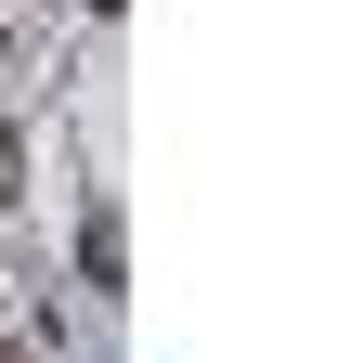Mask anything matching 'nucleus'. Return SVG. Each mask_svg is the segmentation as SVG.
I'll list each match as a JSON object with an SVG mask.
<instances>
[{"mask_svg": "<svg viewBox=\"0 0 351 363\" xmlns=\"http://www.w3.org/2000/svg\"><path fill=\"white\" fill-rule=\"evenodd\" d=\"M78 272H92V286H130V247H117V208H92V220H78Z\"/></svg>", "mask_w": 351, "mask_h": 363, "instance_id": "1", "label": "nucleus"}, {"mask_svg": "<svg viewBox=\"0 0 351 363\" xmlns=\"http://www.w3.org/2000/svg\"><path fill=\"white\" fill-rule=\"evenodd\" d=\"M92 13H117V0H92Z\"/></svg>", "mask_w": 351, "mask_h": 363, "instance_id": "3", "label": "nucleus"}, {"mask_svg": "<svg viewBox=\"0 0 351 363\" xmlns=\"http://www.w3.org/2000/svg\"><path fill=\"white\" fill-rule=\"evenodd\" d=\"M0 363H39V350H14V337H0Z\"/></svg>", "mask_w": 351, "mask_h": 363, "instance_id": "2", "label": "nucleus"}]
</instances>
